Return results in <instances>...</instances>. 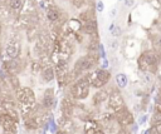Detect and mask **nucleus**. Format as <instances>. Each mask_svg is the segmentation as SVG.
<instances>
[{"mask_svg":"<svg viewBox=\"0 0 161 134\" xmlns=\"http://www.w3.org/2000/svg\"><path fill=\"white\" fill-rule=\"evenodd\" d=\"M160 59H161L160 53H156L152 49L145 50L137 58V67L145 74H157Z\"/></svg>","mask_w":161,"mask_h":134,"instance_id":"obj_1","label":"nucleus"},{"mask_svg":"<svg viewBox=\"0 0 161 134\" xmlns=\"http://www.w3.org/2000/svg\"><path fill=\"white\" fill-rule=\"evenodd\" d=\"M68 90V95H70L74 100H84L89 96V90H91V82H89V75L86 73L84 75L78 78L74 83H72Z\"/></svg>","mask_w":161,"mask_h":134,"instance_id":"obj_2","label":"nucleus"},{"mask_svg":"<svg viewBox=\"0 0 161 134\" xmlns=\"http://www.w3.org/2000/svg\"><path fill=\"white\" fill-rule=\"evenodd\" d=\"M88 75L89 82H91V88H94V89H101V88L107 86L111 80V72L101 67L88 72Z\"/></svg>","mask_w":161,"mask_h":134,"instance_id":"obj_3","label":"nucleus"},{"mask_svg":"<svg viewBox=\"0 0 161 134\" xmlns=\"http://www.w3.org/2000/svg\"><path fill=\"white\" fill-rule=\"evenodd\" d=\"M54 70H55V79L58 82V85L60 88L70 85V79H69L70 70H69V65H68L67 59L60 58L55 64Z\"/></svg>","mask_w":161,"mask_h":134,"instance_id":"obj_4","label":"nucleus"},{"mask_svg":"<svg viewBox=\"0 0 161 134\" xmlns=\"http://www.w3.org/2000/svg\"><path fill=\"white\" fill-rule=\"evenodd\" d=\"M115 114V119L116 122L118 123V125L120 127H125V128H130L132 124L135 123V117L134 114L131 113V110L124 105L122 108H120L116 112H113Z\"/></svg>","mask_w":161,"mask_h":134,"instance_id":"obj_5","label":"nucleus"},{"mask_svg":"<svg viewBox=\"0 0 161 134\" xmlns=\"http://www.w3.org/2000/svg\"><path fill=\"white\" fill-rule=\"evenodd\" d=\"M125 105V99L121 94L120 88H111L110 89V96L107 100V107L108 109H111L112 112H116L120 108H122Z\"/></svg>","mask_w":161,"mask_h":134,"instance_id":"obj_6","label":"nucleus"},{"mask_svg":"<svg viewBox=\"0 0 161 134\" xmlns=\"http://www.w3.org/2000/svg\"><path fill=\"white\" fill-rule=\"evenodd\" d=\"M75 103H77V100H74L70 95L64 96L62 103H60V113H62V115L68 117V118H73Z\"/></svg>","mask_w":161,"mask_h":134,"instance_id":"obj_7","label":"nucleus"},{"mask_svg":"<svg viewBox=\"0 0 161 134\" xmlns=\"http://www.w3.org/2000/svg\"><path fill=\"white\" fill-rule=\"evenodd\" d=\"M110 96V89L107 86L97 89V91L92 95V105L93 107H101L103 103H106Z\"/></svg>","mask_w":161,"mask_h":134,"instance_id":"obj_8","label":"nucleus"},{"mask_svg":"<svg viewBox=\"0 0 161 134\" xmlns=\"http://www.w3.org/2000/svg\"><path fill=\"white\" fill-rule=\"evenodd\" d=\"M55 103H57V100H55V95H54V89L53 88L45 89L44 94H43V99H42V105L45 109H50L54 107Z\"/></svg>","mask_w":161,"mask_h":134,"instance_id":"obj_9","label":"nucleus"},{"mask_svg":"<svg viewBox=\"0 0 161 134\" xmlns=\"http://www.w3.org/2000/svg\"><path fill=\"white\" fill-rule=\"evenodd\" d=\"M45 16L47 19H48L50 23H57L59 21L60 16H62V11H60V9L54 5V4H50V5L45 9Z\"/></svg>","mask_w":161,"mask_h":134,"instance_id":"obj_10","label":"nucleus"},{"mask_svg":"<svg viewBox=\"0 0 161 134\" xmlns=\"http://www.w3.org/2000/svg\"><path fill=\"white\" fill-rule=\"evenodd\" d=\"M0 125H1L8 133L15 130V119L10 114H1L0 115Z\"/></svg>","mask_w":161,"mask_h":134,"instance_id":"obj_11","label":"nucleus"},{"mask_svg":"<svg viewBox=\"0 0 161 134\" xmlns=\"http://www.w3.org/2000/svg\"><path fill=\"white\" fill-rule=\"evenodd\" d=\"M20 52H22V47L20 43H18V41H10L5 47V53L10 59H17Z\"/></svg>","mask_w":161,"mask_h":134,"instance_id":"obj_12","label":"nucleus"},{"mask_svg":"<svg viewBox=\"0 0 161 134\" xmlns=\"http://www.w3.org/2000/svg\"><path fill=\"white\" fill-rule=\"evenodd\" d=\"M94 11H96V8H93V6H88L87 9H84L83 11H80V13H79L78 19H79L80 21H82V24H83V23H88V21H91V20H94V19H96Z\"/></svg>","mask_w":161,"mask_h":134,"instance_id":"obj_13","label":"nucleus"},{"mask_svg":"<svg viewBox=\"0 0 161 134\" xmlns=\"http://www.w3.org/2000/svg\"><path fill=\"white\" fill-rule=\"evenodd\" d=\"M40 77H42V79H43V82L45 83H50V82H53L55 79V70H54V68L53 67H45L42 69V72H40Z\"/></svg>","mask_w":161,"mask_h":134,"instance_id":"obj_14","label":"nucleus"},{"mask_svg":"<svg viewBox=\"0 0 161 134\" xmlns=\"http://www.w3.org/2000/svg\"><path fill=\"white\" fill-rule=\"evenodd\" d=\"M101 125H99V123L97 121H94V119L92 118H89L87 119L86 122H84V129H83V132L84 134H92L94 130H96L97 128H99Z\"/></svg>","mask_w":161,"mask_h":134,"instance_id":"obj_15","label":"nucleus"},{"mask_svg":"<svg viewBox=\"0 0 161 134\" xmlns=\"http://www.w3.org/2000/svg\"><path fill=\"white\" fill-rule=\"evenodd\" d=\"M115 82H116V86L120 88V89H124L129 84V78L125 73H118L115 77Z\"/></svg>","mask_w":161,"mask_h":134,"instance_id":"obj_16","label":"nucleus"},{"mask_svg":"<svg viewBox=\"0 0 161 134\" xmlns=\"http://www.w3.org/2000/svg\"><path fill=\"white\" fill-rule=\"evenodd\" d=\"M8 6L13 11H20L24 6V1L23 0H8Z\"/></svg>","mask_w":161,"mask_h":134,"instance_id":"obj_17","label":"nucleus"},{"mask_svg":"<svg viewBox=\"0 0 161 134\" xmlns=\"http://www.w3.org/2000/svg\"><path fill=\"white\" fill-rule=\"evenodd\" d=\"M151 47H152V50H155L156 53L161 54V36L156 35L152 38V41H151Z\"/></svg>","mask_w":161,"mask_h":134,"instance_id":"obj_18","label":"nucleus"},{"mask_svg":"<svg viewBox=\"0 0 161 134\" xmlns=\"http://www.w3.org/2000/svg\"><path fill=\"white\" fill-rule=\"evenodd\" d=\"M160 124H161V113L154 110V113L151 114V119H150V127L160 125Z\"/></svg>","mask_w":161,"mask_h":134,"instance_id":"obj_19","label":"nucleus"},{"mask_svg":"<svg viewBox=\"0 0 161 134\" xmlns=\"http://www.w3.org/2000/svg\"><path fill=\"white\" fill-rule=\"evenodd\" d=\"M110 33H111V35L113 36V38H118V36H121V34H122V29H121V26L116 25L112 29V31H110Z\"/></svg>","mask_w":161,"mask_h":134,"instance_id":"obj_20","label":"nucleus"},{"mask_svg":"<svg viewBox=\"0 0 161 134\" xmlns=\"http://www.w3.org/2000/svg\"><path fill=\"white\" fill-rule=\"evenodd\" d=\"M94 8H96V13H102L103 10H105V3H103L102 0H98Z\"/></svg>","mask_w":161,"mask_h":134,"instance_id":"obj_21","label":"nucleus"},{"mask_svg":"<svg viewBox=\"0 0 161 134\" xmlns=\"http://www.w3.org/2000/svg\"><path fill=\"white\" fill-rule=\"evenodd\" d=\"M131 129L130 128H125V127H121L115 134H131Z\"/></svg>","mask_w":161,"mask_h":134,"instance_id":"obj_22","label":"nucleus"},{"mask_svg":"<svg viewBox=\"0 0 161 134\" xmlns=\"http://www.w3.org/2000/svg\"><path fill=\"white\" fill-rule=\"evenodd\" d=\"M147 119H149V117L146 114H142V115H140V118H139V125H142V124H145L146 122H147Z\"/></svg>","mask_w":161,"mask_h":134,"instance_id":"obj_23","label":"nucleus"},{"mask_svg":"<svg viewBox=\"0 0 161 134\" xmlns=\"http://www.w3.org/2000/svg\"><path fill=\"white\" fill-rule=\"evenodd\" d=\"M118 47H120V43H118L117 40H113V41H111L110 43V48L112 49V50H115V49H117Z\"/></svg>","mask_w":161,"mask_h":134,"instance_id":"obj_24","label":"nucleus"},{"mask_svg":"<svg viewBox=\"0 0 161 134\" xmlns=\"http://www.w3.org/2000/svg\"><path fill=\"white\" fill-rule=\"evenodd\" d=\"M108 67H110V63H108L107 58H102V64H101V68H103V69H107Z\"/></svg>","mask_w":161,"mask_h":134,"instance_id":"obj_25","label":"nucleus"},{"mask_svg":"<svg viewBox=\"0 0 161 134\" xmlns=\"http://www.w3.org/2000/svg\"><path fill=\"white\" fill-rule=\"evenodd\" d=\"M92 134H107V133H106L105 129H103V127H99V128H97Z\"/></svg>","mask_w":161,"mask_h":134,"instance_id":"obj_26","label":"nucleus"},{"mask_svg":"<svg viewBox=\"0 0 161 134\" xmlns=\"http://www.w3.org/2000/svg\"><path fill=\"white\" fill-rule=\"evenodd\" d=\"M124 1H125V5L129 6V8L135 5V0H124Z\"/></svg>","mask_w":161,"mask_h":134,"instance_id":"obj_27","label":"nucleus"},{"mask_svg":"<svg viewBox=\"0 0 161 134\" xmlns=\"http://www.w3.org/2000/svg\"><path fill=\"white\" fill-rule=\"evenodd\" d=\"M116 15H117V9L113 8L112 10H110V18H115Z\"/></svg>","mask_w":161,"mask_h":134,"instance_id":"obj_28","label":"nucleus"},{"mask_svg":"<svg viewBox=\"0 0 161 134\" xmlns=\"http://www.w3.org/2000/svg\"><path fill=\"white\" fill-rule=\"evenodd\" d=\"M55 134H70V133H68V132L63 130V129H58V130L55 132Z\"/></svg>","mask_w":161,"mask_h":134,"instance_id":"obj_29","label":"nucleus"},{"mask_svg":"<svg viewBox=\"0 0 161 134\" xmlns=\"http://www.w3.org/2000/svg\"><path fill=\"white\" fill-rule=\"evenodd\" d=\"M115 26H116V24H115V23H112V24H111L110 26H108V30L112 31V29H113V28H115Z\"/></svg>","mask_w":161,"mask_h":134,"instance_id":"obj_30","label":"nucleus"},{"mask_svg":"<svg viewBox=\"0 0 161 134\" xmlns=\"http://www.w3.org/2000/svg\"><path fill=\"white\" fill-rule=\"evenodd\" d=\"M5 1H6V0H0V5H4V4H5Z\"/></svg>","mask_w":161,"mask_h":134,"instance_id":"obj_31","label":"nucleus"},{"mask_svg":"<svg viewBox=\"0 0 161 134\" xmlns=\"http://www.w3.org/2000/svg\"><path fill=\"white\" fill-rule=\"evenodd\" d=\"M40 134H47V133H45V132H42V133H40Z\"/></svg>","mask_w":161,"mask_h":134,"instance_id":"obj_32","label":"nucleus"},{"mask_svg":"<svg viewBox=\"0 0 161 134\" xmlns=\"http://www.w3.org/2000/svg\"><path fill=\"white\" fill-rule=\"evenodd\" d=\"M0 34H1V26H0Z\"/></svg>","mask_w":161,"mask_h":134,"instance_id":"obj_33","label":"nucleus"},{"mask_svg":"<svg viewBox=\"0 0 161 134\" xmlns=\"http://www.w3.org/2000/svg\"><path fill=\"white\" fill-rule=\"evenodd\" d=\"M118 1H124V0H118Z\"/></svg>","mask_w":161,"mask_h":134,"instance_id":"obj_34","label":"nucleus"}]
</instances>
